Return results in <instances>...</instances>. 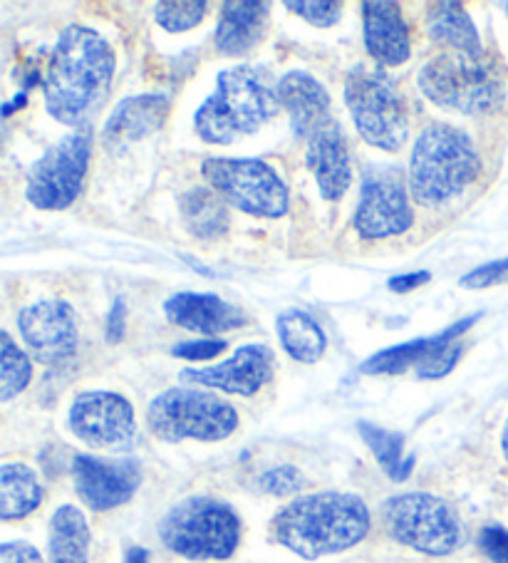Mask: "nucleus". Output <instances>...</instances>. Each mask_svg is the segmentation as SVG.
<instances>
[{
	"instance_id": "21",
	"label": "nucleus",
	"mask_w": 508,
	"mask_h": 563,
	"mask_svg": "<svg viewBox=\"0 0 508 563\" xmlns=\"http://www.w3.org/2000/svg\"><path fill=\"white\" fill-rule=\"evenodd\" d=\"M169 114V100L164 95H140L126 97L102 130V144L107 150H124L126 144L144 140L146 134L156 132Z\"/></svg>"
},
{
	"instance_id": "38",
	"label": "nucleus",
	"mask_w": 508,
	"mask_h": 563,
	"mask_svg": "<svg viewBox=\"0 0 508 563\" xmlns=\"http://www.w3.org/2000/svg\"><path fill=\"white\" fill-rule=\"evenodd\" d=\"M0 563H43V556L33 543L8 541L0 547Z\"/></svg>"
},
{
	"instance_id": "18",
	"label": "nucleus",
	"mask_w": 508,
	"mask_h": 563,
	"mask_svg": "<svg viewBox=\"0 0 508 563\" xmlns=\"http://www.w3.org/2000/svg\"><path fill=\"white\" fill-rule=\"evenodd\" d=\"M365 47L369 57L383 67H399L412 55L409 27L402 8L393 0H365L363 3Z\"/></svg>"
},
{
	"instance_id": "5",
	"label": "nucleus",
	"mask_w": 508,
	"mask_h": 563,
	"mask_svg": "<svg viewBox=\"0 0 508 563\" xmlns=\"http://www.w3.org/2000/svg\"><path fill=\"white\" fill-rule=\"evenodd\" d=\"M159 539L181 559L223 561L239 549L241 517L221 499L189 497L162 519Z\"/></svg>"
},
{
	"instance_id": "36",
	"label": "nucleus",
	"mask_w": 508,
	"mask_h": 563,
	"mask_svg": "<svg viewBox=\"0 0 508 563\" xmlns=\"http://www.w3.org/2000/svg\"><path fill=\"white\" fill-rule=\"evenodd\" d=\"M478 547L492 563H508V529L498 523H488L478 533Z\"/></svg>"
},
{
	"instance_id": "24",
	"label": "nucleus",
	"mask_w": 508,
	"mask_h": 563,
	"mask_svg": "<svg viewBox=\"0 0 508 563\" xmlns=\"http://www.w3.org/2000/svg\"><path fill=\"white\" fill-rule=\"evenodd\" d=\"M427 33L432 41L452 47L454 53L484 55L482 37H478L472 15L454 0H439L427 8Z\"/></svg>"
},
{
	"instance_id": "20",
	"label": "nucleus",
	"mask_w": 508,
	"mask_h": 563,
	"mask_svg": "<svg viewBox=\"0 0 508 563\" xmlns=\"http://www.w3.org/2000/svg\"><path fill=\"white\" fill-rule=\"evenodd\" d=\"M164 313L169 323L199 335H219L246 325V316L239 306L213 294H191V290L166 300Z\"/></svg>"
},
{
	"instance_id": "22",
	"label": "nucleus",
	"mask_w": 508,
	"mask_h": 563,
	"mask_svg": "<svg viewBox=\"0 0 508 563\" xmlns=\"http://www.w3.org/2000/svg\"><path fill=\"white\" fill-rule=\"evenodd\" d=\"M270 5L263 0H229L221 5L217 25V51L221 55H246L261 43L268 25Z\"/></svg>"
},
{
	"instance_id": "13",
	"label": "nucleus",
	"mask_w": 508,
	"mask_h": 563,
	"mask_svg": "<svg viewBox=\"0 0 508 563\" xmlns=\"http://www.w3.org/2000/svg\"><path fill=\"white\" fill-rule=\"evenodd\" d=\"M353 223H355L357 236L365 241L399 236L412 229L415 211L409 207L407 191L397 174L393 172L365 174Z\"/></svg>"
},
{
	"instance_id": "14",
	"label": "nucleus",
	"mask_w": 508,
	"mask_h": 563,
	"mask_svg": "<svg viewBox=\"0 0 508 563\" xmlns=\"http://www.w3.org/2000/svg\"><path fill=\"white\" fill-rule=\"evenodd\" d=\"M18 328L27 351L43 365H57L70 361L77 351V318L65 300H37L18 316Z\"/></svg>"
},
{
	"instance_id": "11",
	"label": "nucleus",
	"mask_w": 508,
	"mask_h": 563,
	"mask_svg": "<svg viewBox=\"0 0 508 563\" xmlns=\"http://www.w3.org/2000/svg\"><path fill=\"white\" fill-rule=\"evenodd\" d=\"M92 154V132L80 128L53 144L37 159L25 181V197L41 211H65L80 197Z\"/></svg>"
},
{
	"instance_id": "35",
	"label": "nucleus",
	"mask_w": 508,
	"mask_h": 563,
	"mask_svg": "<svg viewBox=\"0 0 508 563\" xmlns=\"http://www.w3.org/2000/svg\"><path fill=\"white\" fill-rule=\"evenodd\" d=\"M501 280H508V258L501 261H492V264H484L474 271H468L466 276H462V284L464 288H488L494 284H501Z\"/></svg>"
},
{
	"instance_id": "34",
	"label": "nucleus",
	"mask_w": 508,
	"mask_h": 563,
	"mask_svg": "<svg viewBox=\"0 0 508 563\" xmlns=\"http://www.w3.org/2000/svg\"><path fill=\"white\" fill-rule=\"evenodd\" d=\"M464 353V345L459 343H449L442 351H437L434 355H429L422 365H417V377L419 380H439L454 371V365L459 363V357Z\"/></svg>"
},
{
	"instance_id": "29",
	"label": "nucleus",
	"mask_w": 508,
	"mask_h": 563,
	"mask_svg": "<svg viewBox=\"0 0 508 563\" xmlns=\"http://www.w3.org/2000/svg\"><path fill=\"white\" fill-rule=\"evenodd\" d=\"M360 437L373 450L379 467L393 482H405L415 467V457H405V437L397 432H389L385 427H377L373 422L357 424Z\"/></svg>"
},
{
	"instance_id": "31",
	"label": "nucleus",
	"mask_w": 508,
	"mask_h": 563,
	"mask_svg": "<svg viewBox=\"0 0 508 563\" xmlns=\"http://www.w3.org/2000/svg\"><path fill=\"white\" fill-rule=\"evenodd\" d=\"M154 15L166 33H187L203 21L207 3L203 0H179V3L164 0V3H156Z\"/></svg>"
},
{
	"instance_id": "28",
	"label": "nucleus",
	"mask_w": 508,
	"mask_h": 563,
	"mask_svg": "<svg viewBox=\"0 0 508 563\" xmlns=\"http://www.w3.org/2000/svg\"><path fill=\"white\" fill-rule=\"evenodd\" d=\"M43 501V484L25 464L0 467V519L13 521L33 514Z\"/></svg>"
},
{
	"instance_id": "4",
	"label": "nucleus",
	"mask_w": 508,
	"mask_h": 563,
	"mask_svg": "<svg viewBox=\"0 0 508 563\" xmlns=\"http://www.w3.org/2000/svg\"><path fill=\"white\" fill-rule=\"evenodd\" d=\"M482 172V159L472 137L446 122H434L419 132L409 154L407 187L419 207L434 209L462 194Z\"/></svg>"
},
{
	"instance_id": "15",
	"label": "nucleus",
	"mask_w": 508,
	"mask_h": 563,
	"mask_svg": "<svg viewBox=\"0 0 508 563\" xmlns=\"http://www.w3.org/2000/svg\"><path fill=\"white\" fill-rule=\"evenodd\" d=\"M75 492L92 511H110L130 501L142 484V470L134 460H102L92 454L73 457Z\"/></svg>"
},
{
	"instance_id": "33",
	"label": "nucleus",
	"mask_w": 508,
	"mask_h": 563,
	"mask_svg": "<svg viewBox=\"0 0 508 563\" xmlns=\"http://www.w3.org/2000/svg\"><path fill=\"white\" fill-rule=\"evenodd\" d=\"M286 8L312 27H332L343 15V5L332 0H318V3L316 0H288Z\"/></svg>"
},
{
	"instance_id": "41",
	"label": "nucleus",
	"mask_w": 508,
	"mask_h": 563,
	"mask_svg": "<svg viewBox=\"0 0 508 563\" xmlns=\"http://www.w3.org/2000/svg\"><path fill=\"white\" fill-rule=\"evenodd\" d=\"M124 563H150V551L142 547H132L130 551H126Z\"/></svg>"
},
{
	"instance_id": "43",
	"label": "nucleus",
	"mask_w": 508,
	"mask_h": 563,
	"mask_svg": "<svg viewBox=\"0 0 508 563\" xmlns=\"http://www.w3.org/2000/svg\"><path fill=\"white\" fill-rule=\"evenodd\" d=\"M506 13H508V3H506Z\"/></svg>"
},
{
	"instance_id": "30",
	"label": "nucleus",
	"mask_w": 508,
	"mask_h": 563,
	"mask_svg": "<svg viewBox=\"0 0 508 563\" xmlns=\"http://www.w3.org/2000/svg\"><path fill=\"white\" fill-rule=\"evenodd\" d=\"M33 377V363L15 345L8 330L0 333V402H11L21 395Z\"/></svg>"
},
{
	"instance_id": "39",
	"label": "nucleus",
	"mask_w": 508,
	"mask_h": 563,
	"mask_svg": "<svg viewBox=\"0 0 508 563\" xmlns=\"http://www.w3.org/2000/svg\"><path fill=\"white\" fill-rule=\"evenodd\" d=\"M432 280V274L429 271H415V274H402V276H393L387 280L389 290L395 294H409V290H417L419 286H424Z\"/></svg>"
},
{
	"instance_id": "2",
	"label": "nucleus",
	"mask_w": 508,
	"mask_h": 563,
	"mask_svg": "<svg viewBox=\"0 0 508 563\" xmlns=\"http://www.w3.org/2000/svg\"><path fill=\"white\" fill-rule=\"evenodd\" d=\"M369 509L357 494L318 492L286 504L270 521V539L306 561L357 547L369 531Z\"/></svg>"
},
{
	"instance_id": "23",
	"label": "nucleus",
	"mask_w": 508,
	"mask_h": 563,
	"mask_svg": "<svg viewBox=\"0 0 508 563\" xmlns=\"http://www.w3.org/2000/svg\"><path fill=\"white\" fill-rule=\"evenodd\" d=\"M476 320H478V316H468V318L459 320V323L449 325L446 330H442V333H437V335L417 338V341H409V343H402V345L387 347V351H379L377 355L367 357L363 367H360V373H365V375H397V373H405L407 367L422 365L429 355L442 351V347L449 345V343H456V338L466 333V330L472 328Z\"/></svg>"
},
{
	"instance_id": "12",
	"label": "nucleus",
	"mask_w": 508,
	"mask_h": 563,
	"mask_svg": "<svg viewBox=\"0 0 508 563\" xmlns=\"http://www.w3.org/2000/svg\"><path fill=\"white\" fill-rule=\"evenodd\" d=\"M67 424L77 440L95 450H130L136 440L134 407L124 395L87 390L75 397Z\"/></svg>"
},
{
	"instance_id": "7",
	"label": "nucleus",
	"mask_w": 508,
	"mask_h": 563,
	"mask_svg": "<svg viewBox=\"0 0 508 563\" xmlns=\"http://www.w3.org/2000/svg\"><path fill=\"white\" fill-rule=\"evenodd\" d=\"M345 104L369 147L397 152L409 137L407 107L399 87L383 67L355 65L345 80Z\"/></svg>"
},
{
	"instance_id": "17",
	"label": "nucleus",
	"mask_w": 508,
	"mask_h": 563,
	"mask_svg": "<svg viewBox=\"0 0 508 563\" xmlns=\"http://www.w3.org/2000/svg\"><path fill=\"white\" fill-rule=\"evenodd\" d=\"M306 164L316 179L320 197L338 201L353 184V167H350V152L340 122L330 120L308 140Z\"/></svg>"
},
{
	"instance_id": "26",
	"label": "nucleus",
	"mask_w": 508,
	"mask_h": 563,
	"mask_svg": "<svg viewBox=\"0 0 508 563\" xmlns=\"http://www.w3.org/2000/svg\"><path fill=\"white\" fill-rule=\"evenodd\" d=\"M184 227L191 236L213 241L229 231V211L221 194L207 187H194L179 199Z\"/></svg>"
},
{
	"instance_id": "27",
	"label": "nucleus",
	"mask_w": 508,
	"mask_h": 563,
	"mask_svg": "<svg viewBox=\"0 0 508 563\" xmlns=\"http://www.w3.org/2000/svg\"><path fill=\"white\" fill-rule=\"evenodd\" d=\"M278 338L283 351H286L292 361L312 365L325 355L328 338L318 325V320H312L306 310L288 308L276 318Z\"/></svg>"
},
{
	"instance_id": "6",
	"label": "nucleus",
	"mask_w": 508,
	"mask_h": 563,
	"mask_svg": "<svg viewBox=\"0 0 508 563\" xmlns=\"http://www.w3.org/2000/svg\"><path fill=\"white\" fill-rule=\"evenodd\" d=\"M419 90L429 102L462 114L494 112L504 102V82L484 55L442 53L419 70Z\"/></svg>"
},
{
	"instance_id": "8",
	"label": "nucleus",
	"mask_w": 508,
	"mask_h": 563,
	"mask_svg": "<svg viewBox=\"0 0 508 563\" xmlns=\"http://www.w3.org/2000/svg\"><path fill=\"white\" fill-rule=\"evenodd\" d=\"M146 424L162 442H221L239 430V412L213 393L169 387L146 407Z\"/></svg>"
},
{
	"instance_id": "10",
	"label": "nucleus",
	"mask_w": 508,
	"mask_h": 563,
	"mask_svg": "<svg viewBox=\"0 0 508 563\" xmlns=\"http://www.w3.org/2000/svg\"><path fill=\"white\" fill-rule=\"evenodd\" d=\"M201 172L223 201L249 217L280 219L288 211V187L266 162L209 157Z\"/></svg>"
},
{
	"instance_id": "32",
	"label": "nucleus",
	"mask_w": 508,
	"mask_h": 563,
	"mask_svg": "<svg viewBox=\"0 0 508 563\" xmlns=\"http://www.w3.org/2000/svg\"><path fill=\"white\" fill-rule=\"evenodd\" d=\"M306 477L298 467L292 464H280V467H270L258 477L261 492L270 494V497H290V494H298L306 487Z\"/></svg>"
},
{
	"instance_id": "25",
	"label": "nucleus",
	"mask_w": 508,
	"mask_h": 563,
	"mask_svg": "<svg viewBox=\"0 0 508 563\" xmlns=\"http://www.w3.org/2000/svg\"><path fill=\"white\" fill-rule=\"evenodd\" d=\"M51 563H90V527L85 514L65 504L51 519Z\"/></svg>"
},
{
	"instance_id": "1",
	"label": "nucleus",
	"mask_w": 508,
	"mask_h": 563,
	"mask_svg": "<svg viewBox=\"0 0 508 563\" xmlns=\"http://www.w3.org/2000/svg\"><path fill=\"white\" fill-rule=\"evenodd\" d=\"M114 67L117 57L104 35L85 25L65 27L43 80L47 114L67 128H85V120L110 95Z\"/></svg>"
},
{
	"instance_id": "37",
	"label": "nucleus",
	"mask_w": 508,
	"mask_h": 563,
	"mask_svg": "<svg viewBox=\"0 0 508 563\" xmlns=\"http://www.w3.org/2000/svg\"><path fill=\"white\" fill-rule=\"evenodd\" d=\"M223 351H227V341H213V338H207V341L174 345L172 355L184 357V361H191V363H203V361H211V357L221 355Z\"/></svg>"
},
{
	"instance_id": "3",
	"label": "nucleus",
	"mask_w": 508,
	"mask_h": 563,
	"mask_svg": "<svg viewBox=\"0 0 508 563\" xmlns=\"http://www.w3.org/2000/svg\"><path fill=\"white\" fill-rule=\"evenodd\" d=\"M276 87L256 67L239 65L219 73L217 90L194 114V128L207 144L227 147L246 134L258 132L278 112Z\"/></svg>"
},
{
	"instance_id": "16",
	"label": "nucleus",
	"mask_w": 508,
	"mask_h": 563,
	"mask_svg": "<svg viewBox=\"0 0 508 563\" xmlns=\"http://www.w3.org/2000/svg\"><path fill=\"white\" fill-rule=\"evenodd\" d=\"M273 365H276V357H273L270 347L253 343L239 347L229 361H223L219 365L203 367V371H184L181 380L197 383L229 395L251 397L256 395L263 385L270 383Z\"/></svg>"
},
{
	"instance_id": "40",
	"label": "nucleus",
	"mask_w": 508,
	"mask_h": 563,
	"mask_svg": "<svg viewBox=\"0 0 508 563\" xmlns=\"http://www.w3.org/2000/svg\"><path fill=\"white\" fill-rule=\"evenodd\" d=\"M122 335H124V300H114L110 318H107V341L120 343Z\"/></svg>"
},
{
	"instance_id": "19",
	"label": "nucleus",
	"mask_w": 508,
	"mask_h": 563,
	"mask_svg": "<svg viewBox=\"0 0 508 563\" xmlns=\"http://www.w3.org/2000/svg\"><path fill=\"white\" fill-rule=\"evenodd\" d=\"M276 95L283 110L288 112L292 134L300 140H310L312 134L332 120L330 95L310 73H286L276 85Z\"/></svg>"
},
{
	"instance_id": "9",
	"label": "nucleus",
	"mask_w": 508,
	"mask_h": 563,
	"mask_svg": "<svg viewBox=\"0 0 508 563\" xmlns=\"http://www.w3.org/2000/svg\"><path fill=\"white\" fill-rule=\"evenodd\" d=\"M383 527L402 547L427 556H449L462 547L464 529L456 509L429 492H407L383 504Z\"/></svg>"
},
{
	"instance_id": "42",
	"label": "nucleus",
	"mask_w": 508,
	"mask_h": 563,
	"mask_svg": "<svg viewBox=\"0 0 508 563\" xmlns=\"http://www.w3.org/2000/svg\"><path fill=\"white\" fill-rule=\"evenodd\" d=\"M501 450H504V457H506V462H508V420H506L504 434H501Z\"/></svg>"
}]
</instances>
